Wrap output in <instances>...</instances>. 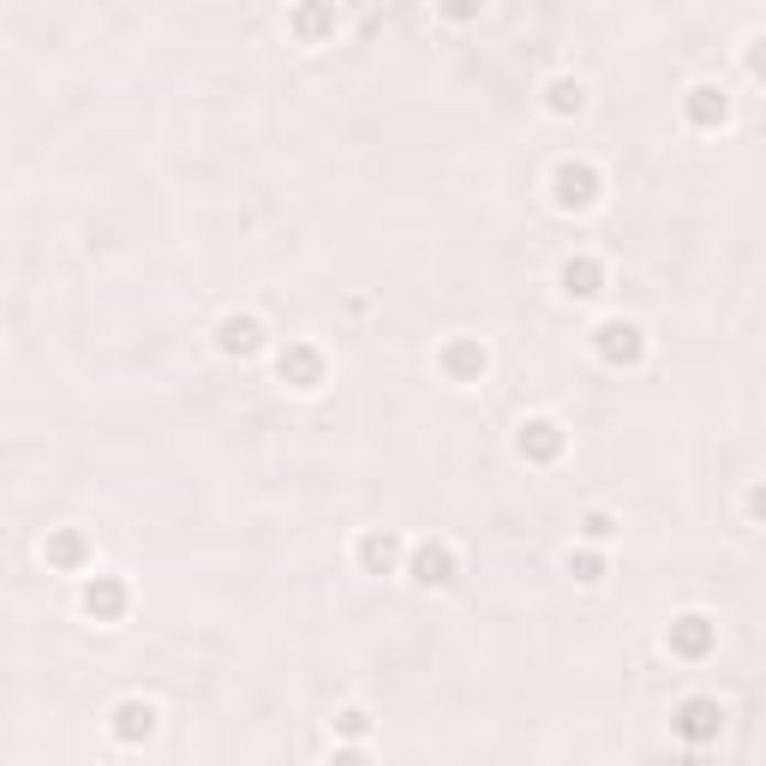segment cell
<instances>
[{"mask_svg":"<svg viewBox=\"0 0 766 766\" xmlns=\"http://www.w3.org/2000/svg\"><path fill=\"white\" fill-rule=\"evenodd\" d=\"M593 341H599V360L605 365H635L641 353H647V336H641V324H628V318H605L593 330Z\"/></svg>","mask_w":766,"mask_h":766,"instance_id":"6da1fadb","label":"cell"},{"mask_svg":"<svg viewBox=\"0 0 766 766\" xmlns=\"http://www.w3.org/2000/svg\"><path fill=\"white\" fill-rule=\"evenodd\" d=\"M677 736L682 743H713V736L724 731V707L713 701V694H689V701L677 707Z\"/></svg>","mask_w":766,"mask_h":766,"instance_id":"7a4b0ae2","label":"cell"},{"mask_svg":"<svg viewBox=\"0 0 766 766\" xmlns=\"http://www.w3.org/2000/svg\"><path fill=\"white\" fill-rule=\"evenodd\" d=\"M551 192H557L563 210H587V204L599 198V174L587 168V162H563V168L551 174Z\"/></svg>","mask_w":766,"mask_h":766,"instance_id":"3957f363","label":"cell"},{"mask_svg":"<svg viewBox=\"0 0 766 766\" xmlns=\"http://www.w3.org/2000/svg\"><path fill=\"white\" fill-rule=\"evenodd\" d=\"M665 641H670V653H677V659H707V653H713V641H719V628L707 623V617H677Z\"/></svg>","mask_w":766,"mask_h":766,"instance_id":"277c9868","label":"cell"},{"mask_svg":"<svg viewBox=\"0 0 766 766\" xmlns=\"http://www.w3.org/2000/svg\"><path fill=\"white\" fill-rule=\"evenodd\" d=\"M515 449H522L527 461H557L563 456V426H557V419H527L522 437H515Z\"/></svg>","mask_w":766,"mask_h":766,"instance_id":"5b68a950","label":"cell"},{"mask_svg":"<svg viewBox=\"0 0 766 766\" xmlns=\"http://www.w3.org/2000/svg\"><path fill=\"white\" fill-rule=\"evenodd\" d=\"M407 569H414V581H419V587H444V581H456V557H449V545H414Z\"/></svg>","mask_w":766,"mask_h":766,"instance_id":"8992f818","label":"cell"},{"mask_svg":"<svg viewBox=\"0 0 766 766\" xmlns=\"http://www.w3.org/2000/svg\"><path fill=\"white\" fill-rule=\"evenodd\" d=\"M557 282H563L569 299H593L599 287H605V270H599V258H563V270H557Z\"/></svg>","mask_w":766,"mask_h":766,"instance_id":"52a82bcc","label":"cell"},{"mask_svg":"<svg viewBox=\"0 0 766 766\" xmlns=\"http://www.w3.org/2000/svg\"><path fill=\"white\" fill-rule=\"evenodd\" d=\"M216 348H222V353H240V360H245V353H258V348H264V330H258V318L234 311V318H222V324H216Z\"/></svg>","mask_w":766,"mask_h":766,"instance_id":"ba28073f","label":"cell"},{"mask_svg":"<svg viewBox=\"0 0 766 766\" xmlns=\"http://www.w3.org/2000/svg\"><path fill=\"white\" fill-rule=\"evenodd\" d=\"M85 611L96 623H114L120 611H127V587H120L114 574H96V581L85 587Z\"/></svg>","mask_w":766,"mask_h":766,"instance_id":"9c48e42d","label":"cell"},{"mask_svg":"<svg viewBox=\"0 0 766 766\" xmlns=\"http://www.w3.org/2000/svg\"><path fill=\"white\" fill-rule=\"evenodd\" d=\"M479 372H485V348L468 336H456L444 348V377H456V383H479Z\"/></svg>","mask_w":766,"mask_h":766,"instance_id":"30bf717a","label":"cell"},{"mask_svg":"<svg viewBox=\"0 0 766 766\" xmlns=\"http://www.w3.org/2000/svg\"><path fill=\"white\" fill-rule=\"evenodd\" d=\"M150 731H156V707L150 701H120L114 707V736L120 743H144Z\"/></svg>","mask_w":766,"mask_h":766,"instance_id":"8fae6325","label":"cell"},{"mask_svg":"<svg viewBox=\"0 0 766 766\" xmlns=\"http://www.w3.org/2000/svg\"><path fill=\"white\" fill-rule=\"evenodd\" d=\"M282 377L294 383V390H318V383H324L318 348H287V353H282Z\"/></svg>","mask_w":766,"mask_h":766,"instance_id":"7c38bea8","label":"cell"},{"mask_svg":"<svg viewBox=\"0 0 766 766\" xmlns=\"http://www.w3.org/2000/svg\"><path fill=\"white\" fill-rule=\"evenodd\" d=\"M360 563L372 569V574H390L395 563H402V539H395L390 527H383V533H365V539H360Z\"/></svg>","mask_w":766,"mask_h":766,"instance_id":"4fadbf2b","label":"cell"},{"mask_svg":"<svg viewBox=\"0 0 766 766\" xmlns=\"http://www.w3.org/2000/svg\"><path fill=\"white\" fill-rule=\"evenodd\" d=\"M682 108H689V120H694V127H719V120H724V90H713V85H694Z\"/></svg>","mask_w":766,"mask_h":766,"instance_id":"5bb4252c","label":"cell"},{"mask_svg":"<svg viewBox=\"0 0 766 766\" xmlns=\"http://www.w3.org/2000/svg\"><path fill=\"white\" fill-rule=\"evenodd\" d=\"M85 551H90V545H85V533H73V527H66V533H54V539L43 545V557H48V563H61V569H78V563H85Z\"/></svg>","mask_w":766,"mask_h":766,"instance_id":"9a60e30c","label":"cell"},{"mask_svg":"<svg viewBox=\"0 0 766 766\" xmlns=\"http://www.w3.org/2000/svg\"><path fill=\"white\" fill-rule=\"evenodd\" d=\"M581 102H587V90L574 85V78H551V85H545V108H551V114H574Z\"/></svg>","mask_w":766,"mask_h":766,"instance_id":"2e32d148","label":"cell"},{"mask_svg":"<svg viewBox=\"0 0 766 766\" xmlns=\"http://www.w3.org/2000/svg\"><path fill=\"white\" fill-rule=\"evenodd\" d=\"M569 574H574V581H599V574H605V563H599L593 551H569Z\"/></svg>","mask_w":766,"mask_h":766,"instance_id":"e0dca14e","label":"cell"},{"mask_svg":"<svg viewBox=\"0 0 766 766\" xmlns=\"http://www.w3.org/2000/svg\"><path fill=\"white\" fill-rule=\"evenodd\" d=\"M336 731L341 736H365V713H360V707H348V713L336 719Z\"/></svg>","mask_w":766,"mask_h":766,"instance_id":"ac0fdd59","label":"cell"},{"mask_svg":"<svg viewBox=\"0 0 766 766\" xmlns=\"http://www.w3.org/2000/svg\"><path fill=\"white\" fill-rule=\"evenodd\" d=\"M581 533H587V539H611V515H587V522H581Z\"/></svg>","mask_w":766,"mask_h":766,"instance_id":"d6986e66","label":"cell"},{"mask_svg":"<svg viewBox=\"0 0 766 766\" xmlns=\"http://www.w3.org/2000/svg\"><path fill=\"white\" fill-rule=\"evenodd\" d=\"M294 24H299V31H324V24H330V12H299Z\"/></svg>","mask_w":766,"mask_h":766,"instance_id":"ffe728a7","label":"cell"},{"mask_svg":"<svg viewBox=\"0 0 766 766\" xmlns=\"http://www.w3.org/2000/svg\"><path fill=\"white\" fill-rule=\"evenodd\" d=\"M330 766H372V760H365L360 748H341V755H330Z\"/></svg>","mask_w":766,"mask_h":766,"instance_id":"44dd1931","label":"cell"}]
</instances>
